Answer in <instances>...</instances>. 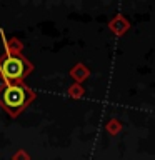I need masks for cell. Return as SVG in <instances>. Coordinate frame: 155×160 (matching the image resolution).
<instances>
[{
	"label": "cell",
	"mask_w": 155,
	"mask_h": 160,
	"mask_svg": "<svg viewBox=\"0 0 155 160\" xmlns=\"http://www.w3.org/2000/svg\"><path fill=\"white\" fill-rule=\"evenodd\" d=\"M0 53V78L2 83H23V80L33 72V63L22 52L2 43Z\"/></svg>",
	"instance_id": "obj_1"
},
{
	"label": "cell",
	"mask_w": 155,
	"mask_h": 160,
	"mask_svg": "<svg viewBox=\"0 0 155 160\" xmlns=\"http://www.w3.org/2000/svg\"><path fill=\"white\" fill-rule=\"evenodd\" d=\"M37 93L23 83H2L0 85V107L10 117H18L35 100Z\"/></svg>",
	"instance_id": "obj_2"
},
{
	"label": "cell",
	"mask_w": 155,
	"mask_h": 160,
	"mask_svg": "<svg viewBox=\"0 0 155 160\" xmlns=\"http://www.w3.org/2000/svg\"><path fill=\"white\" fill-rule=\"evenodd\" d=\"M108 27H110V30L115 33V35H123L127 30L130 28V23H128V20L123 17V15H117L115 18H112L108 22Z\"/></svg>",
	"instance_id": "obj_3"
},
{
	"label": "cell",
	"mask_w": 155,
	"mask_h": 160,
	"mask_svg": "<svg viewBox=\"0 0 155 160\" xmlns=\"http://www.w3.org/2000/svg\"><path fill=\"white\" fill-rule=\"evenodd\" d=\"M70 77L75 80V83H82L90 77V70L83 63H75L70 70Z\"/></svg>",
	"instance_id": "obj_4"
},
{
	"label": "cell",
	"mask_w": 155,
	"mask_h": 160,
	"mask_svg": "<svg viewBox=\"0 0 155 160\" xmlns=\"http://www.w3.org/2000/svg\"><path fill=\"white\" fill-rule=\"evenodd\" d=\"M67 93H68V97H72V98H82L83 93H85V90L82 87V83H72L68 87Z\"/></svg>",
	"instance_id": "obj_5"
},
{
	"label": "cell",
	"mask_w": 155,
	"mask_h": 160,
	"mask_svg": "<svg viewBox=\"0 0 155 160\" xmlns=\"http://www.w3.org/2000/svg\"><path fill=\"white\" fill-rule=\"evenodd\" d=\"M105 130H107L110 135H117V133H120V130H122V123H120V120L112 118L107 122V125H105Z\"/></svg>",
	"instance_id": "obj_6"
},
{
	"label": "cell",
	"mask_w": 155,
	"mask_h": 160,
	"mask_svg": "<svg viewBox=\"0 0 155 160\" xmlns=\"http://www.w3.org/2000/svg\"><path fill=\"white\" fill-rule=\"evenodd\" d=\"M12 160H30V153L27 152V150H23V148H18V150L13 152Z\"/></svg>",
	"instance_id": "obj_7"
}]
</instances>
